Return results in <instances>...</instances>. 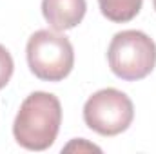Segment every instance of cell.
Wrapping results in <instances>:
<instances>
[{"mask_svg": "<svg viewBox=\"0 0 156 154\" xmlns=\"http://www.w3.org/2000/svg\"><path fill=\"white\" fill-rule=\"evenodd\" d=\"M60 123V100L51 93L35 91L22 102L16 113L13 121V136L20 147L40 152L55 143Z\"/></svg>", "mask_w": 156, "mask_h": 154, "instance_id": "6da1fadb", "label": "cell"}, {"mask_svg": "<svg viewBox=\"0 0 156 154\" xmlns=\"http://www.w3.org/2000/svg\"><path fill=\"white\" fill-rule=\"evenodd\" d=\"M26 54L31 73L44 82H62L69 76L75 65L73 44L55 29L33 33L27 40Z\"/></svg>", "mask_w": 156, "mask_h": 154, "instance_id": "7a4b0ae2", "label": "cell"}, {"mask_svg": "<svg viewBox=\"0 0 156 154\" xmlns=\"http://www.w3.org/2000/svg\"><path fill=\"white\" fill-rule=\"evenodd\" d=\"M107 60L118 78L125 82L144 80L156 67V44L144 31H120L109 44Z\"/></svg>", "mask_w": 156, "mask_h": 154, "instance_id": "3957f363", "label": "cell"}, {"mask_svg": "<svg viewBox=\"0 0 156 154\" xmlns=\"http://www.w3.org/2000/svg\"><path fill=\"white\" fill-rule=\"evenodd\" d=\"M134 118L131 98L113 87L96 91L83 105L85 125L100 136H116L129 129Z\"/></svg>", "mask_w": 156, "mask_h": 154, "instance_id": "277c9868", "label": "cell"}, {"mask_svg": "<svg viewBox=\"0 0 156 154\" xmlns=\"http://www.w3.org/2000/svg\"><path fill=\"white\" fill-rule=\"evenodd\" d=\"M87 11L85 0H42V15L55 31L76 27Z\"/></svg>", "mask_w": 156, "mask_h": 154, "instance_id": "5b68a950", "label": "cell"}, {"mask_svg": "<svg viewBox=\"0 0 156 154\" xmlns=\"http://www.w3.org/2000/svg\"><path fill=\"white\" fill-rule=\"evenodd\" d=\"M144 0H98L102 15L116 24L131 22L142 9Z\"/></svg>", "mask_w": 156, "mask_h": 154, "instance_id": "8992f818", "label": "cell"}, {"mask_svg": "<svg viewBox=\"0 0 156 154\" xmlns=\"http://www.w3.org/2000/svg\"><path fill=\"white\" fill-rule=\"evenodd\" d=\"M13 71H15L13 56L4 45H0V91L9 83V80L13 76Z\"/></svg>", "mask_w": 156, "mask_h": 154, "instance_id": "52a82bcc", "label": "cell"}, {"mask_svg": "<svg viewBox=\"0 0 156 154\" xmlns=\"http://www.w3.org/2000/svg\"><path fill=\"white\" fill-rule=\"evenodd\" d=\"M153 5H154V9H156V0H153Z\"/></svg>", "mask_w": 156, "mask_h": 154, "instance_id": "ba28073f", "label": "cell"}]
</instances>
